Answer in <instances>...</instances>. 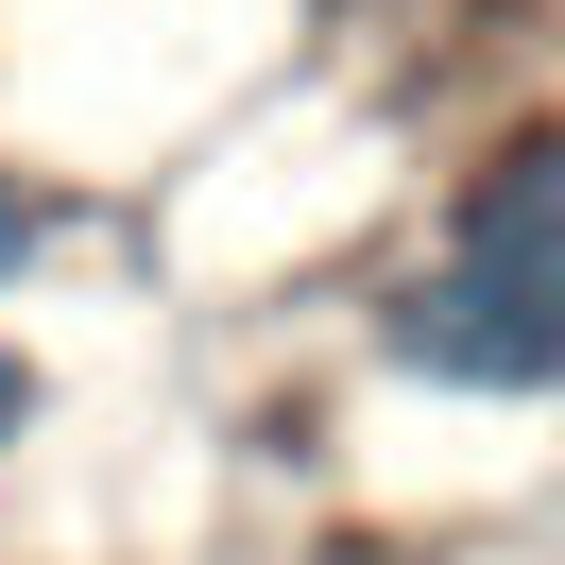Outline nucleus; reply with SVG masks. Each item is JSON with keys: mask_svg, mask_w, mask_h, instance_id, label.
<instances>
[{"mask_svg": "<svg viewBox=\"0 0 565 565\" xmlns=\"http://www.w3.org/2000/svg\"><path fill=\"white\" fill-rule=\"evenodd\" d=\"M18 428H35V360L0 343V446H18Z\"/></svg>", "mask_w": 565, "mask_h": 565, "instance_id": "f03ea898", "label": "nucleus"}, {"mask_svg": "<svg viewBox=\"0 0 565 565\" xmlns=\"http://www.w3.org/2000/svg\"><path fill=\"white\" fill-rule=\"evenodd\" d=\"M35 241H52V223H35V206H18V189H0V275H18V257H35Z\"/></svg>", "mask_w": 565, "mask_h": 565, "instance_id": "7ed1b4c3", "label": "nucleus"}, {"mask_svg": "<svg viewBox=\"0 0 565 565\" xmlns=\"http://www.w3.org/2000/svg\"><path fill=\"white\" fill-rule=\"evenodd\" d=\"M394 377L446 394H565V138H497L462 172L446 275H412L377 309Z\"/></svg>", "mask_w": 565, "mask_h": 565, "instance_id": "f257e3e1", "label": "nucleus"}]
</instances>
